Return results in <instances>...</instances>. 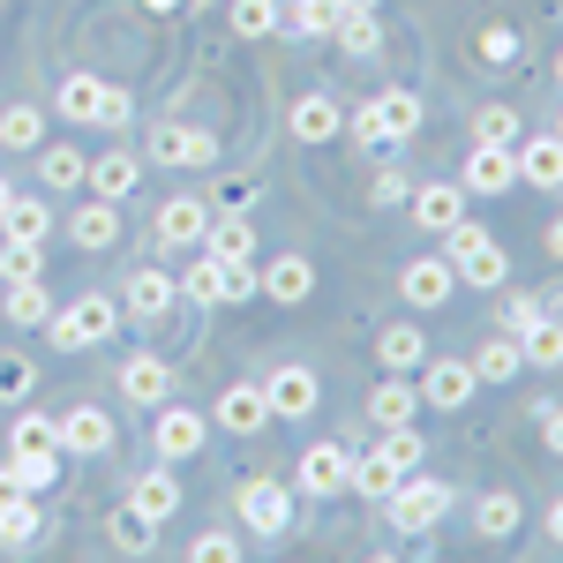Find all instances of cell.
<instances>
[{
  "instance_id": "cell-59",
  "label": "cell",
  "mask_w": 563,
  "mask_h": 563,
  "mask_svg": "<svg viewBox=\"0 0 563 563\" xmlns=\"http://www.w3.org/2000/svg\"><path fill=\"white\" fill-rule=\"evenodd\" d=\"M346 8H376V0H346Z\"/></svg>"
},
{
  "instance_id": "cell-16",
  "label": "cell",
  "mask_w": 563,
  "mask_h": 563,
  "mask_svg": "<svg viewBox=\"0 0 563 563\" xmlns=\"http://www.w3.org/2000/svg\"><path fill=\"white\" fill-rule=\"evenodd\" d=\"M53 429H60V451H76V459H106L113 451V421L98 406H68Z\"/></svg>"
},
{
  "instance_id": "cell-8",
  "label": "cell",
  "mask_w": 563,
  "mask_h": 563,
  "mask_svg": "<svg viewBox=\"0 0 563 563\" xmlns=\"http://www.w3.org/2000/svg\"><path fill=\"white\" fill-rule=\"evenodd\" d=\"M459 188H466V196H511V188H519V151L474 143V158L459 166Z\"/></svg>"
},
{
  "instance_id": "cell-18",
  "label": "cell",
  "mask_w": 563,
  "mask_h": 563,
  "mask_svg": "<svg viewBox=\"0 0 563 563\" xmlns=\"http://www.w3.org/2000/svg\"><path fill=\"white\" fill-rule=\"evenodd\" d=\"M174 301H180L174 271H158V263H143V271H129V316H135V323H158V316H166Z\"/></svg>"
},
{
  "instance_id": "cell-17",
  "label": "cell",
  "mask_w": 563,
  "mask_h": 563,
  "mask_svg": "<svg viewBox=\"0 0 563 563\" xmlns=\"http://www.w3.org/2000/svg\"><path fill=\"white\" fill-rule=\"evenodd\" d=\"M256 294H271L278 308H301L308 294H316V263H308V256H278V263H263V271H256Z\"/></svg>"
},
{
  "instance_id": "cell-58",
  "label": "cell",
  "mask_w": 563,
  "mask_h": 563,
  "mask_svg": "<svg viewBox=\"0 0 563 563\" xmlns=\"http://www.w3.org/2000/svg\"><path fill=\"white\" fill-rule=\"evenodd\" d=\"M8 196H15V188H8V180H0V211H8Z\"/></svg>"
},
{
  "instance_id": "cell-12",
  "label": "cell",
  "mask_w": 563,
  "mask_h": 563,
  "mask_svg": "<svg viewBox=\"0 0 563 563\" xmlns=\"http://www.w3.org/2000/svg\"><path fill=\"white\" fill-rule=\"evenodd\" d=\"M451 286H459L451 256H413L406 271H398V294H406L413 308H443V301H451Z\"/></svg>"
},
{
  "instance_id": "cell-2",
  "label": "cell",
  "mask_w": 563,
  "mask_h": 563,
  "mask_svg": "<svg viewBox=\"0 0 563 563\" xmlns=\"http://www.w3.org/2000/svg\"><path fill=\"white\" fill-rule=\"evenodd\" d=\"M53 106H60V121H84V129H129L135 121V98L121 84H98V76H68L53 90Z\"/></svg>"
},
{
  "instance_id": "cell-39",
  "label": "cell",
  "mask_w": 563,
  "mask_h": 563,
  "mask_svg": "<svg viewBox=\"0 0 563 563\" xmlns=\"http://www.w3.org/2000/svg\"><path fill=\"white\" fill-rule=\"evenodd\" d=\"M474 526L488 533V541L519 533V496H504V488H496V496H481V504H474Z\"/></svg>"
},
{
  "instance_id": "cell-20",
  "label": "cell",
  "mask_w": 563,
  "mask_h": 563,
  "mask_svg": "<svg viewBox=\"0 0 563 563\" xmlns=\"http://www.w3.org/2000/svg\"><path fill=\"white\" fill-rule=\"evenodd\" d=\"M339 129H346V113H339V98H331V90L294 98V143H331Z\"/></svg>"
},
{
  "instance_id": "cell-25",
  "label": "cell",
  "mask_w": 563,
  "mask_h": 563,
  "mask_svg": "<svg viewBox=\"0 0 563 563\" xmlns=\"http://www.w3.org/2000/svg\"><path fill=\"white\" fill-rule=\"evenodd\" d=\"M413 413H421V384L390 376V384H376V390H368V421H376V429H406Z\"/></svg>"
},
{
  "instance_id": "cell-48",
  "label": "cell",
  "mask_w": 563,
  "mask_h": 563,
  "mask_svg": "<svg viewBox=\"0 0 563 563\" xmlns=\"http://www.w3.org/2000/svg\"><path fill=\"white\" fill-rule=\"evenodd\" d=\"M31 533H38V496H31V504H15V511H0V541H8V549H23Z\"/></svg>"
},
{
  "instance_id": "cell-5",
  "label": "cell",
  "mask_w": 563,
  "mask_h": 563,
  "mask_svg": "<svg viewBox=\"0 0 563 563\" xmlns=\"http://www.w3.org/2000/svg\"><path fill=\"white\" fill-rule=\"evenodd\" d=\"M113 323H121V308L106 301V294H84V301H68V308L45 316V339H53L60 353H84V346H106Z\"/></svg>"
},
{
  "instance_id": "cell-45",
  "label": "cell",
  "mask_w": 563,
  "mask_h": 563,
  "mask_svg": "<svg viewBox=\"0 0 563 563\" xmlns=\"http://www.w3.org/2000/svg\"><path fill=\"white\" fill-rule=\"evenodd\" d=\"M519 31H511V23H488V31H481V60H488V68H511V60H519Z\"/></svg>"
},
{
  "instance_id": "cell-49",
  "label": "cell",
  "mask_w": 563,
  "mask_h": 563,
  "mask_svg": "<svg viewBox=\"0 0 563 563\" xmlns=\"http://www.w3.org/2000/svg\"><path fill=\"white\" fill-rule=\"evenodd\" d=\"M541 316H549V308L533 301V294H511V301H504V331H511V339H526V331H533Z\"/></svg>"
},
{
  "instance_id": "cell-24",
  "label": "cell",
  "mask_w": 563,
  "mask_h": 563,
  "mask_svg": "<svg viewBox=\"0 0 563 563\" xmlns=\"http://www.w3.org/2000/svg\"><path fill=\"white\" fill-rule=\"evenodd\" d=\"M511 151H519V180L563 188V135H526V143H511Z\"/></svg>"
},
{
  "instance_id": "cell-27",
  "label": "cell",
  "mask_w": 563,
  "mask_h": 563,
  "mask_svg": "<svg viewBox=\"0 0 563 563\" xmlns=\"http://www.w3.org/2000/svg\"><path fill=\"white\" fill-rule=\"evenodd\" d=\"M135 180H143V158H135V151H106V158H90V188H98L106 203L135 196Z\"/></svg>"
},
{
  "instance_id": "cell-55",
  "label": "cell",
  "mask_w": 563,
  "mask_h": 563,
  "mask_svg": "<svg viewBox=\"0 0 563 563\" xmlns=\"http://www.w3.org/2000/svg\"><path fill=\"white\" fill-rule=\"evenodd\" d=\"M549 256L563 263V218H556V225H549Z\"/></svg>"
},
{
  "instance_id": "cell-38",
  "label": "cell",
  "mask_w": 563,
  "mask_h": 563,
  "mask_svg": "<svg viewBox=\"0 0 563 563\" xmlns=\"http://www.w3.org/2000/svg\"><path fill=\"white\" fill-rule=\"evenodd\" d=\"M346 0H294V38H331Z\"/></svg>"
},
{
  "instance_id": "cell-37",
  "label": "cell",
  "mask_w": 563,
  "mask_h": 563,
  "mask_svg": "<svg viewBox=\"0 0 563 563\" xmlns=\"http://www.w3.org/2000/svg\"><path fill=\"white\" fill-rule=\"evenodd\" d=\"M45 316H53L45 278H15V286H8V323H45Z\"/></svg>"
},
{
  "instance_id": "cell-54",
  "label": "cell",
  "mask_w": 563,
  "mask_h": 563,
  "mask_svg": "<svg viewBox=\"0 0 563 563\" xmlns=\"http://www.w3.org/2000/svg\"><path fill=\"white\" fill-rule=\"evenodd\" d=\"M541 435H549V451L563 459V406H549V413H541Z\"/></svg>"
},
{
  "instance_id": "cell-4",
  "label": "cell",
  "mask_w": 563,
  "mask_h": 563,
  "mask_svg": "<svg viewBox=\"0 0 563 563\" xmlns=\"http://www.w3.org/2000/svg\"><path fill=\"white\" fill-rule=\"evenodd\" d=\"M8 459H15L23 481L45 496V488L60 481V429H53L45 413H15V429H8Z\"/></svg>"
},
{
  "instance_id": "cell-61",
  "label": "cell",
  "mask_w": 563,
  "mask_h": 563,
  "mask_svg": "<svg viewBox=\"0 0 563 563\" xmlns=\"http://www.w3.org/2000/svg\"><path fill=\"white\" fill-rule=\"evenodd\" d=\"M188 8H211V0H188Z\"/></svg>"
},
{
  "instance_id": "cell-44",
  "label": "cell",
  "mask_w": 563,
  "mask_h": 563,
  "mask_svg": "<svg viewBox=\"0 0 563 563\" xmlns=\"http://www.w3.org/2000/svg\"><path fill=\"white\" fill-rule=\"evenodd\" d=\"M174 286H180V294H188V301H196V308H218V256L188 263V271H180Z\"/></svg>"
},
{
  "instance_id": "cell-3",
  "label": "cell",
  "mask_w": 563,
  "mask_h": 563,
  "mask_svg": "<svg viewBox=\"0 0 563 563\" xmlns=\"http://www.w3.org/2000/svg\"><path fill=\"white\" fill-rule=\"evenodd\" d=\"M429 121V106L413 98V90H384V98H368L361 113H353V143L361 151H390V143H406V135Z\"/></svg>"
},
{
  "instance_id": "cell-34",
  "label": "cell",
  "mask_w": 563,
  "mask_h": 563,
  "mask_svg": "<svg viewBox=\"0 0 563 563\" xmlns=\"http://www.w3.org/2000/svg\"><path fill=\"white\" fill-rule=\"evenodd\" d=\"M519 368H526V346H519V339H488V346L474 353V376H481V384H511Z\"/></svg>"
},
{
  "instance_id": "cell-23",
  "label": "cell",
  "mask_w": 563,
  "mask_h": 563,
  "mask_svg": "<svg viewBox=\"0 0 563 563\" xmlns=\"http://www.w3.org/2000/svg\"><path fill=\"white\" fill-rule=\"evenodd\" d=\"M263 421H271V398H263V384H233L225 398H218V429H225V435H256Z\"/></svg>"
},
{
  "instance_id": "cell-50",
  "label": "cell",
  "mask_w": 563,
  "mask_h": 563,
  "mask_svg": "<svg viewBox=\"0 0 563 563\" xmlns=\"http://www.w3.org/2000/svg\"><path fill=\"white\" fill-rule=\"evenodd\" d=\"M31 496H38V488H31V481H23V466L8 459V466H0V511H15V504H31Z\"/></svg>"
},
{
  "instance_id": "cell-43",
  "label": "cell",
  "mask_w": 563,
  "mask_h": 563,
  "mask_svg": "<svg viewBox=\"0 0 563 563\" xmlns=\"http://www.w3.org/2000/svg\"><path fill=\"white\" fill-rule=\"evenodd\" d=\"M233 31L241 38H271L278 31V0H233Z\"/></svg>"
},
{
  "instance_id": "cell-31",
  "label": "cell",
  "mask_w": 563,
  "mask_h": 563,
  "mask_svg": "<svg viewBox=\"0 0 563 563\" xmlns=\"http://www.w3.org/2000/svg\"><path fill=\"white\" fill-rule=\"evenodd\" d=\"M38 174H45V188H90V158L76 151V143H45Z\"/></svg>"
},
{
  "instance_id": "cell-36",
  "label": "cell",
  "mask_w": 563,
  "mask_h": 563,
  "mask_svg": "<svg viewBox=\"0 0 563 563\" xmlns=\"http://www.w3.org/2000/svg\"><path fill=\"white\" fill-rule=\"evenodd\" d=\"M0 143H8V151H38L45 143V113L38 106H8V113H0Z\"/></svg>"
},
{
  "instance_id": "cell-9",
  "label": "cell",
  "mask_w": 563,
  "mask_h": 563,
  "mask_svg": "<svg viewBox=\"0 0 563 563\" xmlns=\"http://www.w3.org/2000/svg\"><path fill=\"white\" fill-rule=\"evenodd\" d=\"M158 421H151V451L158 459H196L203 451V435H211V421L196 413V406H151Z\"/></svg>"
},
{
  "instance_id": "cell-56",
  "label": "cell",
  "mask_w": 563,
  "mask_h": 563,
  "mask_svg": "<svg viewBox=\"0 0 563 563\" xmlns=\"http://www.w3.org/2000/svg\"><path fill=\"white\" fill-rule=\"evenodd\" d=\"M549 533H556V541H563V504H556V511H549Z\"/></svg>"
},
{
  "instance_id": "cell-53",
  "label": "cell",
  "mask_w": 563,
  "mask_h": 563,
  "mask_svg": "<svg viewBox=\"0 0 563 563\" xmlns=\"http://www.w3.org/2000/svg\"><path fill=\"white\" fill-rule=\"evenodd\" d=\"M406 196H413V188H406V174H398V166H384V174H376V203H406Z\"/></svg>"
},
{
  "instance_id": "cell-35",
  "label": "cell",
  "mask_w": 563,
  "mask_h": 563,
  "mask_svg": "<svg viewBox=\"0 0 563 563\" xmlns=\"http://www.w3.org/2000/svg\"><path fill=\"white\" fill-rule=\"evenodd\" d=\"M519 346H526V368H563V316H541Z\"/></svg>"
},
{
  "instance_id": "cell-13",
  "label": "cell",
  "mask_w": 563,
  "mask_h": 563,
  "mask_svg": "<svg viewBox=\"0 0 563 563\" xmlns=\"http://www.w3.org/2000/svg\"><path fill=\"white\" fill-rule=\"evenodd\" d=\"M353 481V451L346 443H308L301 451V496H339Z\"/></svg>"
},
{
  "instance_id": "cell-7",
  "label": "cell",
  "mask_w": 563,
  "mask_h": 563,
  "mask_svg": "<svg viewBox=\"0 0 563 563\" xmlns=\"http://www.w3.org/2000/svg\"><path fill=\"white\" fill-rule=\"evenodd\" d=\"M233 511L249 519V533H263V541H278V533H294V488H278V481H249Z\"/></svg>"
},
{
  "instance_id": "cell-21",
  "label": "cell",
  "mask_w": 563,
  "mask_h": 563,
  "mask_svg": "<svg viewBox=\"0 0 563 563\" xmlns=\"http://www.w3.org/2000/svg\"><path fill=\"white\" fill-rule=\"evenodd\" d=\"M121 390H129L135 406H166L174 398V368L158 353H135V361H121Z\"/></svg>"
},
{
  "instance_id": "cell-57",
  "label": "cell",
  "mask_w": 563,
  "mask_h": 563,
  "mask_svg": "<svg viewBox=\"0 0 563 563\" xmlns=\"http://www.w3.org/2000/svg\"><path fill=\"white\" fill-rule=\"evenodd\" d=\"M143 8H151V15H166V8H180V0H143Z\"/></svg>"
},
{
  "instance_id": "cell-60",
  "label": "cell",
  "mask_w": 563,
  "mask_h": 563,
  "mask_svg": "<svg viewBox=\"0 0 563 563\" xmlns=\"http://www.w3.org/2000/svg\"><path fill=\"white\" fill-rule=\"evenodd\" d=\"M556 84H563V53H556Z\"/></svg>"
},
{
  "instance_id": "cell-29",
  "label": "cell",
  "mask_w": 563,
  "mask_h": 563,
  "mask_svg": "<svg viewBox=\"0 0 563 563\" xmlns=\"http://www.w3.org/2000/svg\"><path fill=\"white\" fill-rule=\"evenodd\" d=\"M451 271H459V286H504V278H511V256H504V249L481 233V241H474L459 263H451Z\"/></svg>"
},
{
  "instance_id": "cell-15",
  "label": "cell",
  "mask_w": 563,
  "mask_h": 563,
  "mask_svg": "<svg viewBox=\"0 0 563 563\" xmlns=\"http://www.w3.org/2000/svg\"><path fill=\"white\" fill-rule=\"evenodd\" d=\"M203 233H211V203L203 196H174L158 211V249H203Z\"/></svg>"
},
{
  "instance_id": "cell-52",
  "label": "cell",
  "mask_w": 563,
  "mask_h": 563,
  "mask_svg": "<svg viewBox=\"0 0 563 563\" xmlns=\"http://www.w3.org/2000/svg\"><path fill=\"white\" fill-rule=\"evenodd\" d=\"M249 196H256L249 180H218V188H211V196H203V203H211V211H241Z\"/></svg>"
},
{
  "instance_id": "cell-19",
  "label": "cell",
  "mask_w": 563,
  "mask_h": 563,
  "mask_svg": "<svg viewBox=\"0 0 563 563\" xmlns=\"http://www.w3.org/2000/svg\"><path fill=\"white\" fill-rule=\"evenodd\" d=\"M203 256H218V263H256V225H249L241 211H211Z\"/></svg>"
},
{
  "instance_id": "cell-22",
  "label": "cell",
  "mask_w": 563,
  "mask_h": 563,
  "mask_svg": "<svg viewBox=\"0 0 563 563\" xmlns=\"http://www.w3.org/2000/svg\"><path fill=\"white\" fill-rule=\"evenodd\" d=\"M406 203H413V225H429V233H443V225H459V218H466L459 180H429V188H413Z\"/></svg>"
},
{
  "instance_id": "cell-14",
  "label": "cell",
  "mask_w": 563,
  "mask_h": 563,
  "mask_svg": "<svg viewBox=\"0 0 563 563\" xmlns=\"http://www.w3.org/2000/svg\"><path fill=\"white\" fill-rule=\"evenodd\" d=\"M151 158L158 166H218V135L211 129H151Z\"/></svg>"
},
{
  "instance_id": "cell-41",
  "label": "cell",
  "mask_w": 563,
  "mask_h": 563,
  "mask_svg": "<svg viewBox=\"0 0 563 563\" xmlns=\"http://www.w3.org/2000/svg\"><path fill=\"white\" fill-rule=\"evenodd\" d=\"M474 143H519V106H481L474 113Z\"/></svg>"
},
{
  "instance_id": "cell-40",
  "label": "cell",
  "mask_w": 563,
  "mask_h": 563,
  "mask_svg": "<svg viewBox=\"0 0 563 563\" xmlns=\"http://www.w3.org/2000/svg\"><path fill=\"white\" fill-rule=\"evenodd\" d=\"M151 541H158V519H143L135 504H121V511H113V549H129V556H143Z\"/></svg>"
},
{
  "instance_id": "cell-28",
  "label": "cell",
  "mask_w": 563,
  "mask_h": 563,
  "mask_svg": "<svg viewBox=\"0 0 563 563\" xmlns=\"http://www.w3.org/2000/svg\"><path fill=\"white\" fill-rule=\"evenodd\" d=\"M129 504L143 511V519H158V526H166V519L180 511V481L166 474V466H151V474H143V481L129 488Z\"/></svg>"
},
{
  "instance_id": "cell-11",
  "label": "cell",
  "mask_w": 563,
  "mask_h": 563,
  "mask_svg": "<svg viewBox=\"0 0 563 563\" xmlns=\"http://www.w3.org/2000/svg\"><path fill=\"white\" fill-rule=\"evenodd\" d=\"M474 361H421V406H443V413H459L466 398H474Z\"/></svg>"
},
{
  "instance_id": "cell-51",
  "label": "cell",
  "mask_w": 563,
  "mask_h": 563,
  "mask_svg": "<svg viewBox=\"0 0 563 563\" xmlns=\"http://www.w3.org/2000/svg\"><path fill=\"white\" fill-rule=\"evenodd\" d=\"M233 556H241L233 533H203V541H196V563H233Z\"/></svg>"
},
{
  "instance_id": "cell-1",
  "label": "cell",
  "mask_w": 563,
  "mask_h": 563,
  "mask_svg": "<svg viewBox=\"0 0 563 563\" xmlns=\"http://www.w3.org/2000/svg\"><path fill=\"white\" fill-rule=\"evenodd\" d=\"M421 459H429V443L413 435V421H406V429H384V443H376L368 459H353V481H346V488H361V496H376V504H384V496L413 474Z\"/></svg>"
},
{
  "instance_id": "cell-42",
  "label": "cell",
  "mask_w": 563,
  "mask_h": 563,
  "mask_svg": "<svg viewBox=\"0 0 563 563\" xmlns=\"http://www.w3.org/2000/svg\"><path fill=\"white\" fill-rule=\"evenodd\" d=\"M0 278L15 286V278H45V241H8L0 249Z\"/></svg>"
},
{
  "instance_id": "cell-47",
  "label": "cell",
  "mask_w": 563,
  "mask_h": 563,
  "mask_svg": "<svg viewBox=\"0 0 563 563\" xmlns=\"http://www.w3.org/2000/svg\"><path fill=\"white\" fill-rule=\"evenodd\" d=\"M31 384H38V368L23 353H0V398H31Z\"/></svg>"
},
{
  "instance_id": "cell-6",
  "label": "cell",
  "mask_w": 563,
  "mask_h": 563,
  "mask_svg": "<svg viewBox=\"0 0 563 563\" xmlns=\"http://www.w3.org/2000/svg\"><path fill=\"white\" fill-rule=\"evenodd\" d=\"M384 504H390V526H398V533H429V526L451 511V481H421V474H406V481H398V488L384 496Z\"/></svg>"
},
{
  "instance_id": "cell-30",
  "label": "cell",
  "mask_w": 563,
  "mask_h": 563,
  "mask_svg": "<svg viewBox=\"0 0 563 563\" xmlns=\"http://www.w3.org/2000/svg\"><path fill=\"white\" fill-rule=\"evenodd\" d=\"M376 361H384L390 376H406V368H421V361H429V339H421L413 323H390L384 339H376Z\"/></svg>"
},
{
  "instance_id": "cell-62",
  "label": "cell",
  "mask_w": 563,
  "mask_h": 563,
  "mask_svg": "<svg viewBox=\"0 0 563 563\" xmlns=\"http://www.w3.org/2000/svg\"><path fill=\"white\" fill-rule=\"evenodd\" d=\"M556 135H563V121H556Z\"/></svg>"
},
{
  "instance_id": "cell-46",
  "label": "cell",
  "mask_w": 563,
  "mask_h": 563,
  "mask_svg": "<svg viewBox=\"0 0 563 563\" xmlns=\"http://www.w3.org/2000/svg\"><path fill=\"white\" fill-rule=\"evenodd\" d=\"M249 294H256V271H249V263H218V308L249 301Z\"/></svg>"
},
{
  "instance_id": "cell-10",
  "label": "cell",
  "mask_w": 563,
  "mask_h": 563,
  "mask_svg": "<svg viewBox=\"0 0 563 563\" xmlns=\"http://www.w3.org/2000/svg\"><path fill=\"white\" fill-rule=\"evenodd\" d=\"M263 398H271V413H278V421H308V413L323 406V384H316L308 368H294V361H286V368H271Z\"/></svg>"
},
{
  "instance_id": "cell-32",
  "label": "cell",
  "mask_w": 563,
  "mask_h": 563,
  "mask_svg": "<svg viewBox=\"0 0 563 563\" xmlns=\"http://www.w3.org/2000/svg\"><path fill=\"white\" fill-rule=\"evenodd\" d=\"M339 45H346L353 60H376V53H384V23H376V8H346V15H339Z\"/></svg>"
},
{
  "instance_id": "cell-33",
  "label": "cell",
  "mask_w": 563,
  "mask_h": 563,
  "mask_svg": "<svg viewBox=\"0 0 563 563\" xmlns=\"http://www.w3.org/2000/svg\"><path fill=\"white\" fill-rule=\"evenodd\" d=\"M0 225H8V241H45V233H53V211H45L38 196H8Z\"/></svg>"
},
{
  "instance_id": "cell-26",
  "label": "cell",
  "mask_w": 563,
  "mask_h": 563,
  "mask_svg": "<svg viewBox=\"0 0 563 563\" xmlns=\"http://www.w3.org/2000/svg\"><path fill=\"white\" fill-rule=\"evenodd\" d=\"M68 241H76L84 256H98V249H113V241H121V211H113L106 196H98V203H84V211L68 218Z\"/></svg>"
}]
</instances>
